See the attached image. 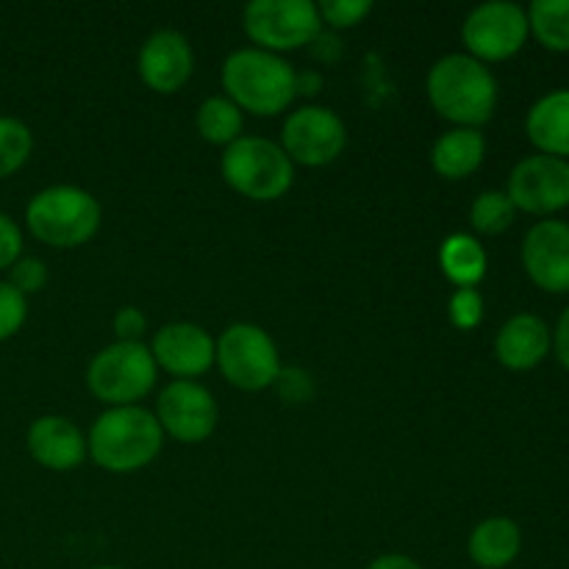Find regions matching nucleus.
Returning a JSON list of instances; mask_svg holds the SVG:
<instances>
[{"mask_svg":"<svg viewBox=\"0 0 569 569\" xmlns=\"http://www.w3.org/2000/svg\"><path fill=\"white\" fill-rule=\"evenodd\" d=\"M426 92L433 111L456 128H478L492 120L498 81L492 70L467 53H448L428 70Z\"/></svg>","mask_w":569,"mask_h":569,"instance_id":"nucleus-1","label":"nucleus"},{"mask_svg":"<svg viewBox=\"0 0 569 569\" xmlns=\"http://www.w3.org/2000/svg\"><path fill=\"white\" fill-rule=\"evenodd\" d=\"M164 448V431L153 411L142 406H114L92 422L87 437L89 459L106 472L128 476L156 461Z\"/></svg>","mask_w":569,"mask_h":569,"instance_id":"nucleus-2","label":"nucleus"},{"mask_svg":"<svg viewBox=\"0 0 569 569\" xmlns=\"http://www.w3.org/2000/svg\"><path fill=\"white\" fill-rule=\"evenodd\" d=\"M222 89L242 114L278 117L298 98V72L283 56L239 48L222 64Z\"/></svg>","mask_w":569,"mask_h":569,"instance_id":"nucleus-3","label":"nucleus"},{"mask_svg":"<svg viewBox=\"0 0 569 569\" xmlns=\"http://www.w3.org/2000/svg\"><path fill=\"white\" fill-rule=\"evenodd\" d=\"M103 222V209L92 192L72 183H56L33 194L26 206V226L48 248L72 250L92 242Z\"/></svg>","mask_w":569,"mask_h":569,"instance_id":"nucleus-4","label":"nucleus"},{"mask_svg":"<svg viewBox=\"0 0 569 569\" xmlns=\"http://www.w3.org/2000/svg\"><path fill=\"white\" fill-rule=\"evenodd\" d=\"M220 172L228 187L248 200L272 203L295 183V164L283 148L264 137H239L222 150Z\"/></svg>","mask_w":569,"mask_h":569,"instance_id":"nucleus-5","label":"nucleus"},{"mask_svg":"<svg viewBox=\"0 0 569 569\" xmlns=\"http://www.w3.org/2000/svg\"><path fill=\"white\" fill-rule=\"evenodd\" d=\"M159 378L153 353L144 342H114L92 356L87 367V389L92 398L114 406H139Z\"/></svg>","mask_w":569,"mask_h":569,"instance_id":"nucleus-6","label":"nucleus"},{"mask_svg":"<svg viewBox=\"0 0 569 569\" xmlns=\"http://www.w3.org/2000/svg\"><path fill=\"white\" fill-rule=\"evenodd\" d=\"M214 365L220 367L222 378L242 392L276 387L283 370L278 345L253 322H233L220 333Z\"/></svg>","mask_w":569,"mask_h":569,"instance_id":"nucleus-7","label":"nucleus"},{"mask_svg":"<svg viewBox=\"0 0 569 569\" xmlns=\"http://www.w3.org/2000/svg\"><path fill=\"white\" fill-rule=\"evenodd\" d=\"M242 28L256 48L281 56L315 42L322 20L311 0H253L244 6Z\"/></svg>","mask_w":569,"mask_h":569,"instance_id":"nucleus-8","label":"nucleus"},{"mask_svg":"<svg viewBox=\"0 0 569 569\" xmlns=\"http://www.w3.org/2000/svg\"><path fill=\"white\" fill-rule=\"evenodd\" d=\"M528 14L522 6L509 3V0H492L481 3L467 14L461 22V42H465L467 56L487 61H506L520 53L528 39Z\"/></svg>","mask_w":569,"mask_h":569,"instance_id":"nucleus-9","label":"nucleus"},{"mask_svg":"<svg viewBox=\"0 0 569 569\" xmlns=\"http://www.w3.org/2000/svg\"><path fill=\"white\" fill-rule=\"evenodd\" d=\"M348 128L337 111L326 106H300L283 120L281 148L292 164L326 167L342 156Z\"/></svg>","mask_w":569,"mask_h":569,"instance_id":"nucleus-10","label":"nucleus"},{"mask_svg":"<svg viewBox=\"0 0 569 569\" xmlns=\"http://www.w3.org/2000/svg\"><path fill=\"white\" fill-rule=\"evenodd\" d=\"M156 420L164 437H172L181 445H200L217 431L220 409L217 400L203 383L172 381L161 389L156 400Z\"/></svg>","mask_w":569,"mask_h":569,"instance_id":"nucleus-11","label":"nucleus"},{"mask_svg":"<svg viewBox=\"0 0 569 569\" xmlns=\"http://www.w3.org/2000/svg\"><path fill=\"white\" fill-rule=\"evenodd\" d=\"M515 209L553 214L569 206V161L556 156H528L511 170L506 189Z\"/></svg>","mask_w":569,"mask_h":569,"instance_id":"nucleus-12","label":"nucleus"},{"mask_svg":"<svg viewBox=\"0 0 569 569\" xmlns=\"http://www.w3.org/2000/svg\"><path fill=\"white\" fill-rule=\"evenodd\" d=\"M148 348L159 370L176 381H194L214 367L217 339L194 322H170L153 333Z\"/></svg>","mask_w":569,"mask_h":569,"instance_id":"nucleus-13","label":"nucleus"},{"mask_svg":"<svg viewBox=\"0 0 569 569\" xmlns=\"http://www.w3.org/2000/svg\"><path fill=\"white\" fill-rule=\"evenodd\" d=\"M139 78L156 94H172L189 83L194 72V53L181 31L161 28L153 31L139 48Z\"/></svg>","mask_w":569,"mask_h":569,"instance_id":"nucleus-14","label":"nucleus"},{"mask_svg":"<svg viewBox=\"0 0 569 569\" xmlns=\"http://www.w3.org/2000/svg\"><path fill=\"white\" fill-rule=\"evenodd\" d=\"M522 267L545 292H569V226L561 220L537 222L522 239Z\"/></svg>","mask_w":569,"mask_h":569,"instance_id":"nucleus-15","label":"nucleus"},{"mask_svg":"<svg viewBox=\"0 0 569 569\" xmlns=\"http://www.w3.org/2000/svg\"><path fill=\"white\" fill-rule=\"evenodd\" d=\"M26 448L31 459L50 472L78 470L89 456L81 428L61 415L37 417L26 433Z\"/></svg>","mask_w":569,"mask_h":569,"instance_id":"nucleus-16","label":"nucleus"},{"mask_svg":"<svg viewBox=\"0 0 569 569\" xmlns=\"http://www.w3.org/2000/svg\"><path fill=\"white\" fill-rule=\"evenodd\" d=\"M550 350V331L539 317L517 315L506 322L495 339V356L503 367L515 372L533 370L542 365Z\"/></svg>","mask_w":569,"mask_h":569,"instance_id":"nucleus-17","label":"nucleus"},{"mask_svg":"<svg viewBox=\"0 0 569 569\" xmlns=\"http://www.w3.org/2000/svg\"><path fill=\"white\" fill-rule=\"evenodd\" d=\"M487 156V139L478 128H450L433 142L431 167L445 181L470 178Z\"/></svg>","mask_w":569,"mask_h":569,"instance_id":"nucleus-18","label":"nucleus"},{"mask_svg":"<svg viewBox=\"0 0 569 569\" xmlns=\"http://www.w3.org/2000/svg\"><path fill=\"white\" fill-rule=\"evenodd\" d=\"M526 131L545 156L556 159L569 156V89H559L537 100L528 111Z\"/></svg>","mask_w":569,"mask_h":569,"instance_id":"nucleus-19","label":"nucleus"},{"mask_svg":"<svg viewBox=\"0 0 569 569\" xmlns=\"http://www.w3.org/2000/svg\"><path fill=\"white\" fill-rule=\"evenodd\" d=\"M522 548V531L515 520L509 517H489V520L478 522L470 533V550L472 565L481 569H503L520 556Z\"/></svg>","mask_w":569,"mask_h":569,"instance_id":"nucleus-20","label":"nucleus"},{"mask_svg":"<svg viewBox=\"0 0 569 569\" xmlns=\"http://www.w3.org/2000/svg\"><path fill=\"white\" fill-rule=\"evenodd\" d=\"M439 270L456 289H476L487 276V250L470 233H450L439 244Z\"/></svg>","mask_w":569,"mask_h":569,"instance_id":"nucleus-21","label":"nucleus"},{"mask_svg":"<svg viewBox=\"0 0 569 569\" xmlns=\"http://www.w3.org/2000/svg\"><path fill=\"white\" fill-rule=\"evenodd\" d=\"M194 126H198V133L206 142L228 148V144H233L242 137L244 114L226 94H211V98L200 103L198 114H194Z\"/></svg>","mask_w":569,"mask_h":569,"instance_id":"nucleus-22","label":"nucleus"},{"mask_svg":"<svg viewBox=\"0 0 569 569\" xmlns=\"http://www.w3.org/2000/svg\"><path fill=\"white\" fill-rule=\"evenodd\" d=\"M528 14V31L556 53L569 50V0H533Z\"/></svg>","mask_w":569,"mask_h":569,"instance_id":"nucleus-23","label":"nucleus"},{"mask_svg":"<svg viewBox=\"0 0 569 569\" xmlns=\"http://www.w3.org/2000/svg\"><path fill=\"white\" fill-rule=\"evenodd\" d=\"M33 153V133L17 117L0 114V178H9L28 164Z\"/></svg>","mask_w":569,"mask_h":569,"instance_id":"nucleus-24","label":"nucleus"},{"mask_svg":"<svg viewBox=\"0 0 569 569\" xmlns=\"http://www.w3.org/2000/svg\"><path fill=\"white\" fill-rule=\"evenodd\" d=\"M515 203L509 200V194L498 192H481L476 200H472L470 209V222L478 233H487V237H495V233H503L506 228L515 222Z\"/></svg>","mask_w":569,"mask_h":569,"instance_id":"nucleus-25","label":"nucleus"},{"mask_svg":"<svg viewBox=\"0 0 569 569\" xmlns=\"http://www.w3.org/2000/svg\"><path fill=\"white\" fill-rule=\"evenodd\" d=\"M317 11H320L322 26L345 31L365 20L372 11V3L370 0H326V3H317Z\"/></svg>","mask_w":569,"mask_h":569,"instance_id":"nucleus-26","label":"nucleus"},{"mask_svg":"<svg viewBox=\"0 0 569 569\" xmlns=\"http://www.w3.org/2000/svg\"><path fill=\"white\" fill-rule=\"evenodd\" d=\"M28 320V298L17 292L9 281H0V342L20 333Z\"/></svg>","mask_w":569,"mask_h":569,"instance_id":"nucleus-27","label":"nucleus"},{"mask_svg":"<svg viewBox=\"0 0 569 569\" xmlns=\"http://www.w3.org/2000/svg\"><path fill=\"white\" fill-rule=\"evenodd\" d=\"M448 317L459 331H472L483 320V298L478 289H456L448 300Z\"/></svg>","mask_w":569,"mask_h":569,"instance_id":"nucleus-28","label":"nucleus"},{"mask_svg":"<svg viewBox=\"0 0 569 569\" xmlns=\"http://www.w3.org/2000/svg\"><path fill=\"white\" fill-rule=\"evenodd\" d=\"M9 283L20 295H37L48 287V264L37 256H20L9 270Z\"/></svg>","mask_w":569,"mask_h":569,"instance_id":"nucleus-29","label":"nucleus"},{"mask_svg":"<svg viewBox=\"0 0 569 569\" xmlns=\"http://www.w3.org/2000/svg\"><path fill=\"white\" fill-rule=\"evenodd\" d=\"M114 337L117 342H142L148 333V317L137 306H122L114 315Z\"/></svg>","mask_w":569,"mask_h":569,"instance_id":"nucleus-30","label":"nucleus"},{"mask_svg":"<svg viewBox=\"0 0 569 569\" xmlns=\"http://www.w3.org/2000/svg\"><path fill=\"white\" fill-rule=\"evenodd\" d=\"M22 256V231L9 214L0 211V272L11 270Z\"/></svg>","mask_w":569,"mask_h":569,"instance_id":"nucleus-31","label":"nucleus"},{"mask_svg":"<svg viewBox=\"0 0 569 569\" xmlns=\"http://www.w3.org/2000/svg\"><path fill=\"white\" fill-rule=\"evenodd\" d=\"M553 348H556V356H559L561 365H565L567 370H569V306H567L565 315H561L559 328H556Z\"/></svg>","mask_w":569,"mask_h":569,"instance_id":"nucleus-32","label":"nucleus"},{"mask_svg":"<svg viewBox=\"0 0 569 569\" xmlns=\"http://www.w3.org/2000/svg\"><path fill=\"white\" fill-rule=\"evenodd\" d=\"M367 569H422V567L403 553H387V556H378V559Z\"/></svg>","mask_w":569,"mask_h":569,"instance_id":"nucleus-33","label":"nucleus"},{"mask_svg":"<svg viewBox=\"0 0 569 569\" xmlns=\"http://www.w3.org/2000/svg\"><path fill=\"white\" fill-rule=\"evenodd\" d=\"M320 76L317 72H298V94H317L320 92Z\"/></svg>","mask_w":569,"mask_h":569,"instance_id":"nucleus-34","label":"nucleus"},{"mask_svg":"<svg viewBox=\"0 0 569 569\" xmlns=\"http://www.w3.org/2000/svg\"><path fill=\"white\" fill-rule=\"evenodd\" d=\"M92 569H122V567H109V565H103V567H92Z\"/></svg>","mask_w":569,"mask_h":569,"instance_id":"nucleus-35","label":"nucleus"}]
</instances>
